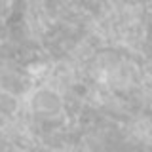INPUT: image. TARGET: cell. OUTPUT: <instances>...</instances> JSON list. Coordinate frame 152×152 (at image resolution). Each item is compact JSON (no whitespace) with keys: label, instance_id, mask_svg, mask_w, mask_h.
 Returning <instances> with one entry per match:
<instances>
[{"label":"cell","instance_id":"obj_1","mask_svg":"<svg viewBox=\"0 0 152 152\" xmlns=\"http://www.w3.org/2000/svg\"><path fill=\"white\" fill-rule=\"evenodd\" d=\"M32 108L31 110L34 114H40V116H50V114L61 112L63 110V101H61V95L51 91L48 88H42L32 95Z\"/></svg>","mask_w":152,"mask_h":152}]
</instances>
